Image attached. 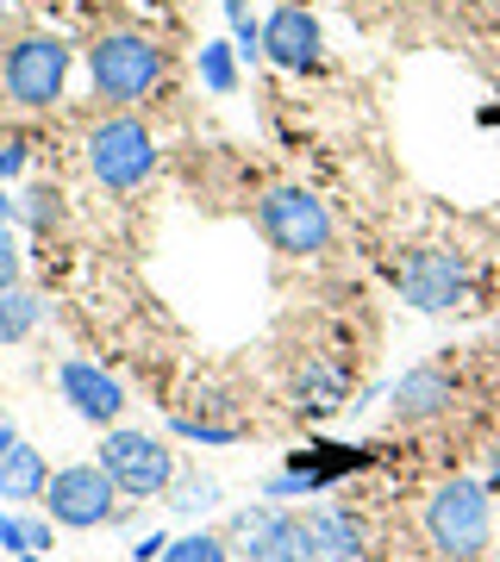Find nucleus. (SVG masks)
I'll return each mask as SVG.
<instances>
[{"label": "nucleus", "mask_w": 500, "mask_h": 562, "mask_svg": "<svg viewBox=\"0 0 500 562\" xmlns=\"http://www.w3.org/2000/svg\"><path fill=\"white\" fill-rule=\"evenodd\" d=\"M7 20H13V0H0V32H7Z\"/></svg>", "instance_id": "obj_31"}, {"label": "nucleus", "mask_w": 500, "mask_h": 562, "mask_svg": "<svg viewBox=\"0 0 500 562\" xmlns=\"http://www.w3.org/2000/svg\"><path fill=\"white\" fill-rule=\"evenodd\" d=\"M88 76L100 101H144L163 81V50L144 32H100L88 44Z\"/></svg>", "instance_id": "obj_2"}, {"label": "nucleus", "mask_w": 500, "mask_h": 562, "mask_svg": "<svg viewBox=\"0 0 500 562\" xmlns=\"http://www.w3.org/2000/svg\"><path fill=\"white\" fill-rule=\"evenodd\" d=\"M0 550H13V557H32V538H25V519H0Z\"/></svg>", "instance_id": "obj_24"}, {"label": "nucleus", "mask_w": 500, "mask_h": 562, "mask_svg": "<svg viewBox=\"0 0 500 562\" xmlns=\"http://www.w3.org/2000/svg\"><path fill=\"white\" fill-rule=\"evenodd\" d=\"M20 269H25L20 238H13V225H0V288H13V281H20Z\"/></svg>", "instance_id": "obj_22"}, {"label": "nucleus", "mask_w": 500, "mask_h": 562, "mask_svg": "<svg viewBox=\"0 0 500 562\" xmlns=\"http://www.w3.org/2000/svg\"><path fill=\"white\" fill-rule=\"evenodd\" d=\"M488 506H495V494L481 482H444L432 501H425V538H432V550L451 562H476L481 550H488Z\"/></svg>", "instance_id": "obj_1"}, {"label": "nucleus", "mask_w": 500, "mask_h": 562, "mask_svg": "<svg viewBox=\"0 0 500 562\" xmlns=\"http://www.w3.org/2000/svg\"><path fill=\"white\" fill-rule=\"evenodd\" d=\"M57 387H63V401H69V413H76V419H88V425H113L125 413V387L113 382L100 362L69 357L57 369Z\"/></svg>", "instance_id": "obj_11"}, {"label": "nucleus", "mask_w": 500, "mask_h": 562, "mask_svg": "<svg viewBox=\"0 0 500 562\" xmlns=\"http://www.w3.org/2000/svg\"><path fill=\"white\" fill-rule=\"evenodd\" d=\"M263 57L276 63V69H320L325 57V38H320V20L307 13V7H276L269 20H263Z\"/></svg>", "instance_id": "obj_10"}, {"label": "nucleus", "mask_w": 500, "mask_h": 562, "mask_svg": "<svg viewBox=\"0 0 500 562\" xmlns=\"http://www.w3.org/2000/svg\"><path fill=\"white\" fill-rule=\"evenodd\" d=\"M232 543L244 562H313V531L307 519L281 506H244L232 513Z\"/></svg>", "instance_id": "obj_9"}, {"label": "nucleus", "mask_w": 500, "mask_h": 562, "mask_svg": "<svg viewBox=\"0 0 500 562\" xmlns=\"http://www.w3.org/2000/svg\"><path fill=\"white\" fill-rule=\"evenodd\" d=\"M100 469H107L113 487L132 494V501H151V494H169V487H176V457H169V443L151 438V431H107Z\"/></svg>", "instance_id": "obj_8"}, {"label": "nucleus", "mask_w": 500, "mask_h": 562, "mask_svg": "<svg viewBox=\"0 0 500 562\" xmlns=\"http://www.w3.org/2000/svg\"><path fill=\"white\" fill-rule=\"evenodd\" d=\"M20 169H25V144H20V138H7V144H0V188L20 176Z\"/></svg>", "instance_id": "obj_25"}, {"label": "nucleus", "mask_w": 500, "mask_h": 562, "mask_svg": "<svg viewBox=\"0 0 500 562\" xmlns=\"http://www.w3.org/2000/svg\"><path fill=\"white\" fill-rule=\"evenodd\" d=\"M176 438H188V443H238V425H207V419H176Z\"/></svg>", "instance_id": "obj_21"}, {"label": "nucleus", "mask_w": 500, "mask_h": 562, "mask_svg": "<svg viewBox=\"0 0 500 562\" xmlns=\"http://www.w3.org/2000/svg\"><path fill=\"white\" fill-rule=\"evenodd\" d=\"M307 531H313V562H363V519L351 506H320Z\"/></svg>", "instance_id": "obj_13"}, {"label": "nucleus", "mask_w": 500, "mask_h": 562, "mask_svg": "<svg viewBox=\"0 0 500 562\" xmlns=\"http://www.w3.org/2000/svg\"><path fill=\"white\" fill-rule=\"evenodd\" d=\"M44 482H51V469L32 443H13L7 457H0V501H38Z\"/></svg>", "instance_id": "obj_14"}, {"label": "nucleus", "mask_w": 500, "mask_h": 562, "mask_svg": "<svg viewBox=\"0 0 500 562\" xmlns=\"http://www.w3.org/2000/svg\"><path fill=\"white\" fill-rule=\"evenodd\" d=\"M257 225L281 257H320L332 244V213L313 188H269L257 201Z\"/></svg>", "instance_id": "obj_6"}, {"label": "nucleus", "mask_w": 500, "mask_h": 562, "mask_svg": "<svg viewBox=\"0 0 500 562\" xmlns=\"http://www.w3.org/2000/svg\"><path fill=\"white\" fill-rule=\"evenodd\" d=\"M25 538H32V557L51 550V519H25Z\"/></svg>", "instance_id": "obj_27"}, {"label": "nucleus", "mask_w": 500, "mask_h": 562, "mask_svg": "<svg viewBox=\"0 0 500 562\" xmlns=\"http://www.w3.org/2000/svg\"><path fill=\"white\" fill-rule=\"evenodd\" d=\"M63 81H69V44L51 38V32H25L7 57H0V88L13 106H57Z\"/></svg>", "instance_id": "obj_3"}, {"label": "nucleus", "mask_w": 500, "mask_h": 562, "mask_svg": "<svg viewBox=\"0 0 500 562\" xmlns=\"http://www.w3.org/2000/svg\"><path fill=\"white\" fill-rule=\"evenodd\" d=\"M344 394H351V382H344L338 369H325V362L300 369V382H295V406L307 413V419H325V413H338Z\"/></svg>", "instance_id": "obj_15"}, {"label": "nucleus", "mask_w": 500, "mask_h": 562, "mask_svg": "<svg viewBox=\"0 0 500 562\" xmlns=\"http://www.w3.org/2000/svg\"><path fill=\"white\" fill-rule=\"evenodd\" d=\"M38 501H44V513H51V525L95 531V525H107L120 513V487H113V475H107L100 462H69V469H57V475L44 482Z\"/></svg>", "instance_id": "obj_7"}, {"label": "nucleus", "mask_w": 500, "mask_h": 562, "mask_svg": "<svg viewBox=\"0 0 500 562\" xmlns=\"http://www.w3.org/2000/svg\"><path fill=\"white\" fill-rule=\"evenodd\" d=\"M157 562H232V543L213 538V531H188V538H169Z\"/></svg>", "instance_id": "obj_18"}, {"label": "nucleus", "mask_w": 500, "mask_h": 562, "mask_svg": "<svg viewBox=\"0 0 500 562\" xmlns=\"http://www.w3.org/2000/svg\"><path fill=\"white\" fill-rule=\"evenodd\" d=\"M20 562H38V557H20Z\"/></svg>", "instance_id": "obj_32"}, {"label": "nucleus", "mask_w": 500, "mask_h": 562, "mask_svg": "<svg viewBox=\"0 0 500 562\" xmlns=\"http://www.w3.org/2000/svg\"><path fill=\"white\" fill-rule=\"evenodd\" d=\"M163 550H169V538H163V531H151V538H138V543H132V557H138V562H157Z\"/></svg>", "instance_id": "obj_26"}, {"label": "nucleus", "mask_w": 500, "mask_h": 562, "mask_svg": "<svg viewBox=\"0 0 500 562\" xmlns=\"http://www.w3.org/2000/svg\"><path fill=\"white\" fill-rule=\"evenodd\" d=\"M13 213H20V201H13V194L0 188V225H13Z\"/></svg>", "instance_id": "obj_28"}, {"label": "nucleus", "mask_w": 500, "mask_h": 562, "mask_svg": "<svg viewBox=\"0 0 500 562\" xmlns=\"http://www.w3.org/2000/svg\"><path fill=\"white\" fill-rule=\"evenodd\" d=\"M44 319V294H32V288H0V344H25L32 331H38Z\"/></svg>", "instance_id": "obj_16"}, {"label": "nucleus", "mask_w": 500, "mask_h": 562, "mask_svg": "<svg viewBox=\"0 0 500 562\" xmlns=\"http://www.w3.org/2000/svg\"><path fill=\"white\" fill-rule=\"evenodd\" d=\"M220 13H225V25H232V44H238V57L257 63V57H263V25L251 20V7H244V0H220Z\"/></svg>", "instance_id": "obj_19"}, {"label": "nucleus", "mask_w": 500, "mask_h": 562, "mask_svg": "<svg viewBox=\"0 0 500 562\" xmlns=\"http://www.w3.org/2000/svg\"><path fill=\"white\" fill-rule=\"evenodd\" d=\"M13 443H20V438H13V425H7V413H0V457H7Z\"/></svg>", "instance_id": "obj_29"}, {"label": "nucleus", "mask_w": 500, "mask_h": 562, "mask_svg": "<svg viewBox=\"0 0 500 562\" xmlns=\"http://www.w3.org/2000/svg\"><path fill=\"white\" fill-rule=\"evenodd\" d=\"M25 220L51 225V220H57V194H51V188H32V194H25Z\"/></svg>", "instance_id": "obj_23"}, {"label": "nucleus", "mask_w": 500, "mask_h": 562, "mask_svg": "<svg viewBox=\"0 0 500 562\" xmlns=\"http://www.w3.org/2000/svg\"><path fill=\"white\" fill-rule=\"evenodd\" d=\"M488 494L500 501V450H495V462H488Z\"/></svg>", "instance_id": "obj_30"}, {"label": "nucleus", "mask_w": 500, "mask_h": 562, "mask_svg": "<svg viewBox=\"0 0 500 562\" xmlns=\"http://www.w3.org/2000/svg\"><path fill=\"white\" fill-rule=\"evenodd\" d=\"M176 513H207V506H220V482H207V475H195V482L176 487Z\"/></svg>", "instance_id": "obj_20"}, {"label": "nucleus", "mask_w": 500, "mask_h": 562, "mask_svg": "<svg viewBox=\"0 0 500 562\" xmlns=\"http://www.w3.org/2000/svg\"><path fill=\"white\" fill-rule=\"evenodd\" d=\"M200 81H207L213 94H232V88H238V44H225V38L200 44Z\"/></svg>", "instance_id": "obj_17"}, {"label": "nucleus", "mask_w": 500, "mask_h": 562, "mask_svg": "<svg viewBox=\"0 0 500 562\" xmlns=\"http://www.w3.org/2000/svg\"><path fill=\"white\" fill-rule=\"evenodd\" d=\"M395 288L413 313H457L469 301V262L444 244H420L395 262Z\"/></svg>", "instance_id": "obj_5"}, {"label": "nucleus", "mask_w": 500, "mask_h": 562, "mask_svg": "<svg viewBox=\"0 0 500 562\" xmlns=\"http://www.w3.org/2000/svg\"><path fill=\"white\" fill-rule=\"evenodd\" d=\"M88 169H95V181L113 188V194L144 188L151 169H157V138H151V125H138L132 113L100 120L95 132H88Z\"/></svg>", "instance_id": "obj_4"}, {"label": "nucleus", "mask_w": 500, "mask_h": 562, "mask_svg": "<svg viewBox=\"0 0 500 562\" xmlns=\"http://www.w3.org/2000/svg\"><path fill=\"white\" fill-rule=\"evenodd\" d=\"M395 419L400 425H425L438 419L444 406H451V375H444L438 362H425V369H413V375H400L395 382Z\"/></svg>", "instance_id": "obj_12"}]
</instances>
